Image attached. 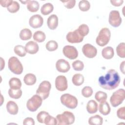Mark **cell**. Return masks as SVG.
Listing matches in <instances>:
<instances>
[{
  "label": "cell",
  "instance_id": "cell-23",
  "mask_svg": "<svg viewBox=\"0 0 125 125\" xmlns=\"http://www.w3.org/2000/svg\"><path fill=\"white\" fill-rule=\"evenodd\" d=\"M27 9L31 12H37L40 7V4L39 2L36 0H29L27 3Z\"/></svg>",
  "mask_w": 125,
  "mask_h": 125
},
{
  "label": "cell",
  "instance_id": "cell-2",
  "mask_svg": "<svg viewBox=\"0 0 125 125\" xmlns=\"http://www.w3.org/2000/svg\"><path fill=\"white\" fill-rule=\"evenodd\" d=\"M57 125H69L74 123L75 116L73 113L68 111H64L62 114H58L56 116Z\"/></svg>",
  "mask_w": 125,
  "mask_h": 125
},
{
  "label": "cell",
  "instance_id": "cell-32",
  "mask_svg": "<svg viewBox=\"0 0 125 125\" xmlns=\"http://www.w3.org/2000/svg\"><path fill=\"white\" fill-rule=\"evenodd\" d=\"M107 98V95L105 92L101 91H97L95 95V99L99 103H102L106 101Z\"/></svg>",
  "mask_w": 125,
  "mask_h": 125
},
{
  "label": "cell",
  "instance_id": "cell-24",
  "mask_svg": "<svg viewBox=\"0 0 125 125\" xmlns=\"http://www.w3.org/2000/svg\"><path fill=\"white\" fill-rule=\"evenodd\" d=\"M9 85L10 88L14 89H21V82L19 78L13 77L10 79L9 81Z\"/></svg>",
  "mask_w": 125,
  "mask_h": 125
},
{
  "label": "cell",
  "instance_id": "cell-8",
  "mask_svg": "<svg viewBox=\"0 0 125 125\" xmlns=\"http://www.w3.org/2000/svg\"><path fill=\"white\" fill-rule=\"evenodd\" d=\"M42 102V98L38 94H35L27 101L26 107L29 111L34 112L41 106Z\"/></svg>",
  "mask_w": 125,
  "mask_h": 125
},
{
  "label": "cell",
  "instance_id": "cell-28",
  "mask_svg": "<svg viewBox=\"0 0 125 125\" xmlns=\"http://www.w3.org/2000/svg\"><path fill=\"white\" fill-rule=\"evenodd\" d=\"M72 82L75 85L80 86L82 85L84 82V77L81 74H75L72 77Z\"/></svg>",
  "mask_w": 125,
  "mask_h": 125
},
{
  "label": "cell",
  "instance_id": "cell-7",
  "mask_svg": "<svg viewBox=\"0 0 125 125\" xmlns=\"http://www.w3.org/2000/svg\"><path fill=\"white\" fill-rule=\"evenodd\" d=\"M51 88V84L49 81H43L40 84L36 91V94L39 95L42 100L47 99Z\"/></svg>",
  "mask_w": 125,
  "mask_h": 125
},
{
  "label": "cell",
  "instance_id": "cell-30",
  "mask_svg": "<svg viewBox=\"0 0 125 125\" xmlns=\"http://www.w3.org/2000/svg\"><path fill=\"white\" fill-rule=\"evenodd\" d=\"M9 96L15 99H18L21 98L22 95V90L21 89H14L10 88L8 90Z\"/></svg>",
  "mask_w": 125,
  "mask_h": 125
},
{
  "label": "cell",
  "instance_id": "cell-18",
  "mask_svg": "<svg viewBox=\"0 0 125 125\" xmlns=\"http://www.w3.org/2000/svg\"><path fill=\"white\" fill-rule=\"evenodd\" d=\"M6 109L7 112L12 115H16L19 110L17 104L13 101H9L6 104Z\"/></svg>",
  "mask_w": 125,
  "mask_h": 125
},
{
  "label": "cell",
  "instance_id": "cell-13",
  "mask_svg": "<svg viewBox=\"0 0 125 125\" xmlns=\"http://www.w3.org/2000/svg\"><path fill=\"white\" fill-rule=\"evenodd\" d=\"M55 87L56 89L60 91H63L68 87L67 80L66 78L63 75H60L55 79Z\"/></svg>",
  "mask_w": 125,
  "mask_h": 125
},
{
  "label": "cell",
  "instance_id": "cell-29",
  "mask_svg": "<svg viewBox=\"0 0 125 125\" xmlns=\"http://www.w3.org/2000/svg\"><path fill=\"white\" fill-rule=\"evenodd\" d=\"M33 38L34 40H35V41L39 42H42L45 41L46 36L43 32L40 30H38L36 31L34 33Z\"/></svg>",
  "mask_w": 125,
  "mask_h": 125
},
{
  "label": "cell",
  "instance_id": "cell-40",
  "mask_svg": "<svg viewBox=\"0 0 125 125\" xmlns=\"http://www.w3.org/2000/svg\"><path fill=\"white\" fill-rule=\"evenodd\" d=\"M44 123L46 125H55L57 124L56 118L48 114L44 120Z\"/></svg>",
  "mask_w": 125,
  "mask_h": 125
},
{
  "label": "cell",
  "instance_id": "cell-16",
  "mask_svg": "<svg viewBox=\"0 0 125 125\" xmlns=\"http://www.w3.org/2000/svg\"><path fill=\"white\" fill-rule=\"evenodd\" d=\"M25 48L26 52L30 54H34L39 51V47L38 43L34 41H29L26 43Z\"/></svg>",
  "mask_w": 125,
  "mask_h": 125
},
{
  "label": "cell",
  "instance_id": "cell-10",
  "mask_svg": "<svg viewBox=\"0 0 125 125\" xmlns=\"http://www.w3.org/2000/svg\"><path fill=\"white\" fill-rule=\"evenodd\" d=\"M63 55L70 60L76 59L78 56V52L77 49L72 45H65L62 49Z\"/></svg>",
  "mask_w": 125,
  "mask_h": 125
},
{
  "label": "cell",
  "instance_id": "cell-20",
  "mask_svg": "<svg viewBox=\"0 0 125 125\" xmlns=\"http://www.w3.org/2000/svg\"><path fill=\"white\" fill-rule=\"evenodd\" d=\"M86 110L90 114L96 113L98 110V104L97 102L93 100L89 101L86 104Z\"/></svg>",
  "mask_w": 125,
  "mask_h": 125
},
{
  "label": "cell",
  "instance_id": "cell-44",
  "mask_svg": "<svg viewBox=\"0 0 125 125\" xmlns=\"http://www.w3.org/2000/svg\"><path fill=\"white\" fill-rule=\"evenodd\" d=\"M23 124L24 125H34L35 122L33 118L27 117L23 120Z\"/></svg>",
  "mask_w": 125,
  "mask_h": 125
},
{
  "label": "cell",
  "instance_id": "cell-35",
  "mask_svg": "<svg viewBox=\"0 0 125 125\" xmlns=\"http://www.w3.org/2000/svg\"><path fill=\"white\" fill-rule=\"evenodd\" d=\"M79 8L82 11H86L90 8V4L88 0H82L79 3Z\"/></svg>",
  "mask_w": 125,
  "mask_h": 125
},
{
  "label": "cell",
  "instance_id": "cell-25",
  "mask_svg": "<svg viewBox=\"0 0 125 125\" xmlns=\"http://www.w3.org/2000/svg\"><path fill=\"white\" fill-rule=\"evenodd\" d=\"M54 9V6L51 3H45L42 5L41 8V13L43 15H47L51 13Z\"/></svg>",
  "mask_w": 125,
  "mask_h": 125
},
{
  "label": "cell",
  "instance_id": "cell-26",
  "mask_svg": "<svg viewBox=\"0 0 125 125\" xmlns=\"http://www.w3.org/2000/svg\"><path fill=\"white\" fill-rule=\"evenodd\" d=\"M103 123V119L99 115H95L90 117L88 124L91 125H101Z\"/></svg>",
  "mask_w": 125,
  "mask_h": 125
},
{
  "label": "cell",
  "instance_id": "cell-4",
  "mask_svg": "<svg viewBox=\"0 0 125 125\" xmlns=\"http://www.w3.org/2000/svg\"><path fill=\"white\" fill-rule=\"evenodd\" d=\"M8 66L9 70L13 73L20 75L23 71V66L19 59L14 56L9 59Z\"/></svg>",
  "mask_w": 125,
  "mask_h": 125
},
{
  "label": "cell",
  "instance_id": "cell-9",
  "mask_svg": "<svg viewBox=\"0 0 125 125\" xmlns=\"http://www.w3.org/2000/svg\"><path fill=\"white\" fill-rule=\"evenodd\" d=\"M122 21V18L118 11L112 10L110 11L109 15L108 22L111 25L114 27H117L120 25Z\"/></svg>",
  "mask_w": 125,
  "mask_h": 125
},
{
  "label": "cell",
  "instance_id": "cell-11",
  "mask_svg": "<svg viewBox=\"0 0 125 125\" xmlns=\"http://www.w3.org/2000/svg\"><path fill=\"white\" fill-rule=\"evenodd\" d=\"M66 38L69 42L72 43H80L83 40V37L81 35L77 29L73 31L68 32Z\"/></svg>",
  "mask_w": 125,
  "mask_h": 125
},
{
  "label": "cell",
  "instance_id": "cell-27",
  "mask_svg": "<svg viewBox=\"0 0 125 125\" xmlns=\"http://www.w3.org/2000/svg\"><path fill=\"white\" fill-rule=\"evenodd\" d=\"M32 36V32L28 28H24L22 29L20 33V38L23 41H27L30 39Z\"/></svg>",
  "mask_w": 125,
  "mask_h": 125
},
{
  "label": "cell",
  "instance_id": "cell-12",
  "mask_svg": "<svg viewBox=\"0 0 125 125\" xmlns=\"http://www.w3.org/2000/svg\"><path fill=\"white\" fill-rule=\"evenodd\" d=\"M82 52L83 55L88 58H93L97 54L96 48L89 43H86L83 45L82 48Z\"/></svg>",
  "mask_w": 125,
  "mask_h": 125
},
{
  "label": "cell",
  "instance_id": "cell-17",
  "mask_svg": "<svg viewBox=\"0 0 125 125\" xmlns=\"http://www.w3.org/2000/svg\"><path fill=\"white\" fill-rule=\"evenodd\" d=\"M47 24L50 29H55L58 25V18L57 16L55 14H52L47 19Z\"/></svg>",
  "mask_w": 125,
  "mask_h": 125
},
{
  "label": "cell",
  "instance_id": "cell-22",
  "mask_svg": "<svg viewBox=\"0 0 125 125\" xmlns=\"http://www.w3.org/2000/svg\"><path fill=\"white\" fill-rule=\"evenodd\" d=\"M36 77L32 73H28L26 74L23 78L24 83L27 85H32L36 82Z\"/></svg>",
  "mask_w": 125,
  "mask_h": 125
},
{
  "label": "cell",
  "instance_id": "cell-15",
  "mask_svg": "<svg viewBox=\"0 0 125 125\" xmlns=\"http://www.w3.org/2000/svg\"><path fill=\"white\" fill-rule=\"evenodd\" d=\"M56 68L59 72L66 73L69 70L70 66L68 61L64 59H60L56 63Z\"/></svg>",
  "mask_w": 125,
  "mask_h": 125
},
{
  "label": "cell",
  "instance_id": "cell-1",
  "mask_svg": "<svg viewBox=\"0 0 125 125\" xmlns=\"http://www.w3.org/2000/svg\"><path fill=\"white\" fill-rule=\"evenodd\" d=\"M120 83V77L115 69H111L108 70L104 76L99 78V85L104 89L111 90L117 87Z\"/></svg>",
  "mask_w": 125,
  "mask_h": 125
},
{
  "label": "cell",
  "instance_id": "cell-19",
  "mask_svg": "<svg viewBox=\"0 0 125 125\" xmlns=\"http://www.w3.org/2000/svg\"><path fill=\"white\" fill-rule=\"evenodd\" d=\"M114 55L113 48L111 46H106L104 48L102 51V56L106 60L112 59Z\"/></svg>",
  "mask_w": 125,
  "mask_h": 125
},
{
  "label": "cell",
  "instance_id": "cell-33",
  "mask_svg": "<svg viewBox=\"0 0 125 125\" xmlns=\"http://www.w3.org/2000/svg\"><path fill=\"white\" fill-rule=\"evenodd\" d=\"M125 42L120 43L116 47V52L117 55L121 58L125 57Z\"/></svg>",
  "mask_w": 125,
  "mask_h": 125
},
{
  "label": "cell",
  "instance_id": "cell-46",
  "mask_svg": "<svg viewBox=\"0 0 125 125\" xmlns=\"http://www.w3.org/2000/svg\"><path fill=\"white\" fill-rule=\"evenodd\" d=\"M124 2L123 0H111L110 2L115 6H119L121 5Z\"/></svg>",
  "mask_w": 125,
  "mask_h": 125
},
{
  "label": "cell",
  "instance_id": "cell-47",
  "mask_svg": "<svg viewBox=\"0 0 125 125\" xmlns=\"http://www.w3.org/2000/svg\"><path fill=\"white\" fill-rule=\"evenodd\" d=\"M125 61H123L122 63H121L120 67L121 71L124 74H125V67H124L125 66Z\"/></svg>",
  "mask_w": 125,
  "mask_h": 125
},
{
  "label": "cell",
  "instance_id": "cell-39",
  "mask_svg": "<svg viewBox=\"0 0 125 125\" xmlns=\"http://www.w3.org/2000/svg\"><path fill=\"white\" fill-rule=\"evenodd\" d=\"M82 95L85 97L88 98L90 97L93 94V90L90 86H84L82 90Z\"/></svg>",
  "mask_w": 125,
  "mask_h": 125
},
{
  "label": "cell",
  "instance_id": "cell-5",
  "mask_svg": "<svg viewBox=\"0 0 125 125\" xmlns=\"http://www.w3.org/2000/svg\"><path fill=\"white\" fill-rule=\"evenodd\" d=\"M125 98V91L123 88H120L113 92L110 98V102L113 107L121 104Z\"/></svg>",
  "mask_w": 125,
  "mask_h": 125
},
{
  "label": "cell",
  "instance_id": "cell-34",
  "mask_svg": "<svg viewBox=\"0 0 125 125\" xmlns=\"http://www.w3.org/2000/svg\"><path fill=\"white\" fill-rule=\"evenodd\" d=\"M58 43L54 40L48 41L45 44V47L49 51H54L58 48Z\"/></svg>",
  "mask_w": 125,
  "mask_h": 125
},
{
  "label": "cell",
  "instance_id": "cell-38",
  "mask_svg": "<svg viewBox=\"0 0 125 125\" xmlns=\"http://www.w3.org/2000/svg\"><path fill=\"white\" fill-rule=\"evenodd\" d=\"M72 67L76 71H82L84 68V64L81 61L76 60L73 62Z\"/></svg>",
  "mask_w": 125,
  "mask_h": 125
},
{
  "label": "cell",
  "instance_id": "cell-41",
  "mask_svg": "<svg viewBox=\"0 0 125 125\" xmlns=\"http://www.w3.org/2000/svg\"><path fill=\"white\" fill-rule=\"evenodd\" d=\"M48 114L49 113L45 111H42L40 112L37 116V121L40 123H44L45 118Z\"/></svg>",
  "mask_w": 125,
  "mask_h": 125
},
{
  "label": "cell",
  "instance_id": "cell-43",
  "mask_svg": "<svg viewBox=\"0 0 125 125\" xmlns=\"http://www.w3.org/2000/svg\"><path fill=\"white\" fill-rule=\"evenodd\" d=\"M118 117L121 119H125V107L124 106L119 108L117 111Z\"/></svg>",
  "mask_w": 125,
  "mask_h": 125
},
{
  "label": "cell",
  "instance_id": "cell-6",
  "mask_svg": "<svg viewBox=\"0 0 125 125\" xmlns=\"http://www.w3.org/2000/svg\"><path fill=\"white\" fill-rule=\"evenodd\" d=\"M60 100L61 103L68 108L74 109L78 105V100L76 97L68 93L62 95Z\"/></svg>",
  "mask_w": 125,
  "mask_h": 125
},
{
  "label": "cell",
  "instance_id": "cell-42",
  "mask_svg": "<svg viewBox=\"0 0 125 125\" xmlns=\"http://www.w3.org/2000/svg\"><path fill=\"white\" fill-rule=\"evenodd\" d=\"M62 2L64 6L67 9H72L74 7L76 4L75 0H65V1H61Z\"/></svg>",
  "mask_w": 125,
  "mask_h": 125
},
{
  "label": "cell",
  "instance_id": "cell-45",
  "mask_svg": "<svg viewBox=\"0 0 125 125\" xmlns=\"http://www.w3.org/2000/svg\"><path fill=\"white\" fill-rule=\"evenodd\" d=\"M13 1V0H1L0 4L2 6L7 8L12 3Z\"/></svg>",
  "mask_w": 125,
  "mask_h": 125
},
{
  "label": "cell",
  "instance_id": "cell-37",
  "mask_svg": "<svg viewBox=\"0 0 125 125\" xmlns=\"http://www.w3.org/2000/svg\"><path fill=\"white\" fill-rule=\"evenodd\" d=\"M20 6L19 3L16 1H13L12 3L7 8V10L12 13H16L20 9Z\"/></svg>",
  "mask_w": 125,
  "mask_h": 125
},
{
  "label": "cell",
  "instance_id": "cell-14",
  "mask_svg": "<svg viewBox=\"0 0 125 125\" xmlns=\"http://www.w3.org/2000/svg\"><path fill=\"white\" fill-rule=\"evenodd\" d=\"M43 23V19L42 17L39 14L32 16L29 20V24L30 26L33 28L41 27Z\"/></svg>",
  "mask_w": 125,
  "mask_h": 125
},
{
  "label": "cell",
  "instance_id": "cell-31",
  "mask_svg": "<svg viewBox=\"0 0 125 125\" xmlns=\"http://www.w3.org/2000/svg\"><path fill=\"white\" fill-rule=\"evenodd\" d=\"M14 51L16 55L21 57L25 56L27 52L25 47L21 45H16L14 47Z\"/></svg>",
  "mask_w": 125,
  "mask_h": 125
},
{
  "label": "cell",
  "instance_id": "cell-36",
  "mask_svg": "<svg viewBox=\"0 0 125 125\" xmlns=\"http://www.w3.org/2000/svg\"><path fill=\"white\" fill-rule=\"evenodd\" d=\"M77 29L81 35L83 37L86 36L88 34L89 31L88 26L85 24L80 25Z\"/></svg>",
  "mask_w": 125,
  "mask_h": 125
},
{
  "label": "cell",
  "instance_id": "cell-21",
  "mask_svg": "<svg viewBox=\"0 0 125 125\" xmlns=\"http://www.w3.org/2000/svg\"><path fill=\"white\" fill-rule=\"evenodd\" d=\"M99 110L100 112L103 115H107L110 112L111 108L108 103L107 102L104 101L102 103H100Z\"/></svg>",
  "mask_w": 125,
  "mask_h": 125
},
{
  "label": "cell",
  "instance_id": "cell-3",
  "mask_svg": "<svg viewBox=\"0 0 125 125\" xmlns=\"http://www.w3.org/2000/svg\"><path fill=\"white\" fill-rule=\"evenodd\" d=\"M111 33L109 29L104 27L101 29L96 39L97 44L100 46H104L106 45L110 39Z\"/></svg>",
  "mask_w": 125,
  "mask_h": 125
}]
</instances>
